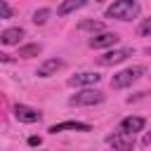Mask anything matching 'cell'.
Masks as SVG:
<instances>
[{
	"label": "cell",
	"mask_w": 151,
	"mask_h": 151,
	"mask_svg": "<svg viewBox=\"0 0 151 151\" xmlns=\"http://www.w3.org/2000/svg\"><path fill=\"white\" fill-rule=\"evenodd\" d=\"M132 54H134V50H132V47L111 50V52H106V54H101V57H99V64H101V66H113V64H120V61L130 59Z\"/></svg>",
	"instance_id": "5"
},
{
	"label": "cell",
	"mask_w": 151,
	"mask_h": 151,
	"mask_svg": "<svg viewBox=\"0 0 151 151\" xmlns=\"http://www.w3.org/2000/svg\"><path fill=\"white\" fill-rule=\"evenodd\" d=\"M12 17H14V9H12L7 2L0 0V19H12Z\"/></svg>",
	"instance_id": "18"
},
{
	"label": "cell",
	"mask_w": 151,
	"mask_h": 151,
	"mask_svg": "<svg viewBox=\"0 0 151 151\" xmlns=\"http://www.w3.org/2000/svg\"><path fill=\"white\" fill-rule=\"evenodd\" d=\"M61 68H64V61H61V59H45V61L38 66L35 76H38V78H50V76H54V73L61 71Z\"/></svg>",
	"instance_id": "10"
},
{
	"label": "cell",
	"mask_w": 151,
	"mask_h": 151,
	"mask_svg": "<svg viewBox=\"0 0 151 151\" xmlns=\"http://www.w3.org/2000/svg\"><path fill=\"white\" fill-rule=\"evenodd\" d=\"M149 144H151V132L144 134V139H142V146H149Z\"/></svg>",
	"instance_id": "21"
},
{
	"label": "cell",
	"mask_w": 151,
	"mask_h": 151,
	"mask_svg": "<svg viewBox=\"0 0 151 151\" xmlns=\"http://www.w3.org/2000/svg\"><path fill=\"white\" fill-rule=\"evenodd\" d=\"M50 14H52V9H47V7H42V9H38V12L33 14V24H45Z\"/></svg>",
	"instance_id": "16"
},
{
	"label": "cell",
	"mask_w": 151,
	"mask_h": 151,
	"mask_svg": "<svg viewBox=\"0 0 151 151\" xmlns=\"http://www.w3.org/2000/svg\"><path fill=\"white\" fill-rule=\"evenodd\" d=\"M0 64H14V57H9V54L0 52Z\"/></svg>",
	"instance_id": "19"
},
{
	"label": "cell",
	"mask_w": 151,
	"mask_h": 151,
	"mask_svg": "<svg viewBox=\"0 0 151 151\" xmlns=\"http://www.w3.org/2000/svg\"><path fill=\"white\" fill-rule=\"evenodd\" d=\"M14 118L19 123H38L42 116H40V111H35V109H31L26 104H17L14 106Z\"/></svg>",
	"instance_id": "8"
},
{
	"label": "cell",
	"mask_w": 151,
	"mask_h": 151,
	"mask_svg": "<svg viewBox=\"0 0 151 151\" xmlns=\"http://www.w3.org/2000/svg\"><path fill=\"white\" fill-rule=\"evenodd\" d=\"M118 42V33H111V31H104L99 35H92L90 38V47L92 50H104V47H113Z\"/></svg>",
	"instance_id": "7"
},
{
	"label": "cell",
	"mask_w": 151,
	"mask_h": 151,
	"mask_svg": "<svg viewBox=\"0 0 151 151\" xmlns=\"http://www.w3.org/2000/svg\"><path fill=\"white\" fill-rule=\"evenodd\" d=\"M139 14V5L134 0H118L113 5L106 7V17L109 19H120V21H130Z\"/></svg>",
	"instance_id": "1"
},
{
	"label": "cell",
	"mask_w": 151,
	"mask_h": 151,
	"mask_svg": "<svg viewBox=\"0 0 151 151\" xmlns=\"http://www.w3.org/2000/svg\"><path fill=\"white\" fill-rule=\"evenodd\" d=\"M144 125H146V120H144L142 116H127V118L120 120V132H125V134H134V132H142Z\"/></svg>",
	"instance_id": "9"
},
{
	"label": "cell",
	"mask_w": 151,
	"mask_h": 151,
	"mask_svg": "<svg viewBox=\"0 0 151 151\" xmlns=\"http://www.w3.org/2000/svg\"><path fill=\"white\" fill-rule=\"evenodd\" d=\"M42 52V47L38 45V42H33V45H24V47H19V57H38Z\"/></svg>",
	"instance_id": "15"
},
{
	"label": "cell",
	"mask_w": 151,
	"mask_h": 151,
	"mask_svg": "<svg viewBox=\"0 0 151 151\" xmlns=\"http://www.w3.org/2000/svg\"><path fill=\"white\" fill-rule=\"evenodd\" d=\"M137 33H139V35H146V38H151V17H149V19H142V24H139Z\"/></svg>",
	"instance_id": "17"
},
{
	"label": "cell",
	"mask_w": 151,
	"mask_h": 151,
	"mask_svg": "<svg viewBox=\"0 0 151 151\" xmlns=\"http://www.w3.org/2000/svg\"><path fill=\"white\" fill-rule=\"evenodd\" d=\"M144 73H146V68H144V66H130V68H123V71L113 73V78H111V87H113V90L130 87V85H132V83H137Z\"/></svg>",
	"instance_id": "2"
},
{
	"label": "cell",
	"mask_w": 151,
	"mask_h": 151,
	"mask_svg": "<svg viewBox=\"0 0 151 151\" xmlns=\"http://www.w3.org/2000/svg\"><path fill=\"white\" fill-rule=\"evenodd\" d=\"M40 142H42L40 137H28V144H31V146H40Z\"/></svg>",
	"instance_id": "20"
},
{
	"label": "cell",
	"mask_w": 151,
	"mask_h": 151,
	"mask_svg": "<svg viewBox=\"0 0 151 151\" xmlns=\"http://www.w3.org/2000/svg\"><path fill=\"white\" fill-rule=\"evenodd\" d=\"M106 144L113 146V151H132L134 149V137L125 132H113L106 137Z\"/></svg>",
	"instance_id": "4"
},
{
	"label": "cell",
	"mask_w": 151,
	"mask_h": 151,
	"mask_svg": "<svg viewBox=\"0 0 151 151\" xmlns=\"http://www.w3.org/2000/svg\"><path fill=\"white\" fill-rule=\"evenodd\" d=\"M101 101H104V92H99L94 87H85L68 99L71 106H94V104H101Z\"/></svg>",
	"instance_id": "3"
},
{
	"label": "cell",
	"mask_w": 151,
	"mask_h": 151,
	"mask_svg": "<svg viewBox=\"0 0 151 151\" xmlns=\"http://www.w3.org/2000/svg\"><path fill=\"white\" fill-rule=\"evenodd\" d=\"M78 28L80 31H92V33H104V24L101 21H94V19H85V21H80L78 24Z\"/></svg>",
	"instance_id": "14"
},
{
	"label": "cell",
	"mask_w": 151,
	"mask_h": 151,
	"mask_svg": "<svg viewBox=\"0 0 151 151\" xmlns=\"http://www.w3.org/2000/svg\"><path fill=\"white\" fill-rule=\"evenodd\" d=\"M21 38H24V28L21 26H12V28H5L0 33V42L2 45H19Z\"/></svg>",
	"instance_id": "12"
},
{
	"label": "cell",
	"mask_w": 151,
	"mask_h": 151,
	"mask_svg": "<svg viewBox=\"0 0 151 151\" xmlns=\"http://www.w3.org/2000/svg\"><path fill=\"white\" fill-rule=\"evenodd\" d=\"M64 130H76V132H90V125L87 123H80V120H64V123H57L52 125L47 132L57 134V132H64Z\"/></svg>",
	"instance_id": "11"
},
{
	"label": "cell",
	"mask_w": 151,
	"mask_h": 151,
	"mask_svg": "<svg viewBox=\"0 0 151 151\" xmlns=\"http://www.w3.org/2000/svg\"><path fill=\"white\" fill-rule=\"evenodd\" d=\"M99 80H101L99 73H94V71H83V73L71 76V78H68V85H73V87H90V85H97Z\"/></svg>",
	"instance_id": "6"
},
{
	"label": "cell",
	"mask_w": 151,
	"mask_h": 151,
	"mask_svg": "<svg viewBox=\"0 0 151 151\" xmlns=\"http://www.w3.org/2000/svg\"><path fill=\"white\" fill-rule=\"evenodd\" d=\"M87 2L85 0H66V2H61L59 7H57V14L59 17H66V14H71V12H76V9H80V7H85Z\"/></svg>",
	"instance_id": "13"
}]
</instances>
